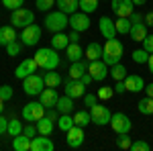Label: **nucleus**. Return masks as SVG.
Returning <instances> with one entry per match:
<instances>
[{"label":"nucleus","instance_id":"33","mask_svg":"<svg viewBox=\"0 0 153 151\" xmlns=\"http://www.w3.org/2000/svg\"><path fill=\"white\" fill-rule=\"evenodd\" d=\"M137 108H139L141 115H153V98H151V96L141 98V100L137 102Z\"/></svg>","mask_w":153,"mask_h":151},{"label":"nucleus","instance_id":"30","mask_svg":"<svg viewBox=\"0 0 153 151\" xmlns=\"http://www.w3.org/2000/svg\"><path fill=\"white\" fill-rule=\"evenodd\" d=\"M131 19L129 16H117L114 21V27H117V35H129L131 31Z\"/></svg>","mask_w":153,"mask_h":151},{"label":"nucleus","instance_id":"41","mask_svg":"<svg viewBox=\"0 0 153 151\" xmlns=\"http://www.w3.org/2000/svg\"><path fill=\"white\" fill-rule=\"evenodd\" d=\"M114 94H117V92H114V88H110V86H102V88H98V94H96V96H98L100 100H110Z\"/></svg>","mask_w":153,"mask_h":151},{"label":"nucleus","instance_id":"26","mask_svg":"<svg viewBox=\"0 0 153 151\" xmlns=\"http://www.w3.org/2000/svg\"><path fill=\"white\" fill-rule=\"evenodd\" d=\"M55 4H57L59 10L65 12V14H74L80 8V0H55Z\"/></svg>","mask_w":153,"mask_h":151},{"label":"nucleus","instance_id":"39","mask_svg":"<svg viewBox=\"0 0 153 151\" xmlns=\"http://www.w3.org/2000/svg\"><path fill=\"white\" fill-rule=\"evenodd\" d=\"M131 57H133V61L135 63H147V59H149V53L145 51V49H135L133 53H131Z\"/></svg>","mask_w":153,"mask_h":151},{"label":"nucleus","instance_id":"2","mask_svg":"<svg viewBox=\"0 0 153 151\" xmlns=\"http://www.w3.org/2000/svg\"><path fill=\"white\" fill-rule=\"evenodd\" d=\"M123 53H125V47H123V43L118 41L117 37L106 39L102 59H104V63L108 65V68H110V65H114V63H118V61H120V57H123Z\"/></svg>","mask_w":153,"mask_h":151},{"label":"nucleus","instance_id":"50","mask_svg":"<svg viewBox=\"0 0 153 151\" xmlns=\"http://www.w3.org/2000/svg\"><path fill=\"white\" fill-rule=\"evenodd\" d=\"M129 19H131V23H143V21H145V16H143L141 12H133Z\"/></svg>","mask_w":153,"mask_h":151},{"label":"nucleus","instance_id":"34","mask_svg":"<svg viewBox=\"0 0 153 151\" xmlns=\"http://www.w3.org/2000/svg\"><path fill=\"white\" fill-rule=\"evenodd\" d=\"M110 76H112L114 80H125V78H127V68L118 61L114 65H110Z\"/></svg>","mask_w":153,"mask_h":151},{"label":"nucleus","instance_id":"12","mask_svg":"<svg viewBox=\"0 0 153 151\" xmlns=\"http://www.w3.org/2000/svg\"><path fill=\"white\" fill-rule=\"evenodd\" d=\"M37 70H39V65H37L35 57H27V59H23V63H19V65H16V70H14V76H16L19 80H25L27 76L35 74Z\"/></svg>","mask_w":153,"mask_h":151},{"label":"nucleus","instance_id":"27","mask_svg":"<svg viewBox=\"0 0 153 151\" xmlns=\"http://www.w3.org/2000/svg\"><path fill=\"white\" fill-rule=\"evenodd\" d=\"M70 45V35H65L63 31H59V33H53V37H51V47L53 49H65V47Z\"/></svg>","mask_w":153,"mask_h":151},{"label":"nucleus","instance_id":"16","mask_svg":"<svg viewBox=\"0 0 153 151\" xmlns=\"http://www.w3.org/2000/svg\"><path fill=\"white\" fill-rule=\"evenodd\" d=\"M59 96H57V88H51V86H45L43 92L39 94V102L45 106V108H55Z\"/></svg>","mask_w":153,"mask_h":151},{"label":"nucleus","instance_id":"56","mask_svg":"<svg viewBox=\"0 0 153 151\" xmlns=\"http://www.w3.org/2000/svg\"><path fill=\"white\" fill-rule=\"evenodd\" d=\"M145 92H147V96H151V98H153V82L145 86Z\"/></svg>","mask_w":153,"mask_h":151},{"label":"nucleus","instance_id":"45","mask_svg":"<svg viewBox=\"0 0 153 151\" xmlns=\"http://www.w3.org/2000/svg\"><path fill=\"white\" fill-rule=\"evenodd\" d=\"M149 149H151V145L147 141H141V139L133 141V145H131V151H149Z\"/></svg>","mask_w":153,"mask_h":151},{"label":"nucleus","instance_id":"52","mask_svg":"<svg viewBox=\"0 0 153 151\" xmlns=\"http://www.w3.org/2000/svg\"><path fill=\"white\" fill-rule=\"evenodd\" d=\"M45 116H49L51 121H57L59 118V112H57V108L53 110V108H47V112H45Z\"/></svg>","mask_w":153,"mask_h":151},{"label":"nucleus","instance_id":"10","mask_svg":"<svg viewBox=\"0 0 153 151\" xmlns=\"http://www.w3.org/2000/svg\"><path fill=\"white\" fill-rule=\"evenodd\" d=\"M110 127H112V131L114 133H129L131 127H133V123H131V118L125 112H114L112 115V118H110Z\"/></svg>","mask_w":153,"mask_h":151},{"label":"nucleus","instance_id":"38","mask_svg":"<svg viewBox=\"0 0 153 151\" xmlns=\"http://www.w3.org/2000/svg\"><path fill=\"white\" fill-rule=\"evenodd\" d=\"M57 127L61 129V131H70V129L74 127V116H70V115H59Z\"/></svg>","mask_w":153,"mask_h":151},{"label":"nucleus","instance_id":"6","mask_svg":"<svg viewBox=\"0 0 153 151\" xmlns=\"http://www.w3.org/2000/svg\"><path fill=\"white\" fill-rule=\"evenodd\" d=\"M31 23H35V14H33V10H29V8H25V6L12 10V14H10V25L12 27L25 29V27H29Z\"/></svg>","mask_w":153,"mask_h":151},{"label":"nucleus","instance_id":"21","mask_svg":"<svg viewBox=\"0 0 153 151\" xmlns=\"http://www.w3.org/2000/svg\"><path fill=\"white\" fill-rule=\"evenodd\" d=\"M19 37H16V27H12V25H4V27H0V45L6 47L8 43L12 41H16Z\"/></svg>","mask_w":153,"mask_h":151},{"label":"nucleus","instance_id":"46","mask_svg":"<svg viewBox=\"0 0 153 151\" xmlns=\"http://www.w3.org/2000/svg\"><path fill=\"white\" fill-rule=\"evenodd\" d=\"M84 104H86V108L90 110L94 104H98V96H96V94H90V92L84 94Z\"/></svg>","mask_w":153,"mask_h":151},{"label":"nucleus","instance_id":"15","mask_svg":"<svg viewBox=\"0 0 153 151\" xmlns=\"http://www.w3.org/2000/svg\"><path fill=\"white\" fill-rule=\"evenodd\" d=\"M65 94L71 96L74 100H76V98H84V94H86V84H84L82 80L70 78V80L65 82Z\"/></svg>","mask_w":153,"mask_h":151},{"label":"nucleus","instance_id":"5","mask_svg":"<svg viewBox=\"0 0 153 151\" xmlns=\"http://www.w3.org/2000/svg\"><path fill=\"white\" fill-rule=\"evenodd\" d=\"M43 88H45V80L37 71L31 74V76H27L23 80V90H25L27 96H39V94L43 92Z\"/></svg>","mask_w":153,"mask_h":151},{"label":"nucleus","instance_id":"40","mask_svg":"<svg viewBox=\"0 0 153 151\" xmlns=\"http://www.w3.org/2000/svg\"><path fill=\"white\" fill-rule=\"evenodd\" d=\"M21 51H23V43H21L19 39H16V41H12V43H8V45H6V53H8L10 57H14V55H19Z\"/></svg>","mask_w":153,"mask_h":151},{"label":"nucleus","instance_id":"17","mask_svg":"<svg viewBox=\"0 0 153 151\" xmlns=\"http://www.w3.org/2000/svg\"><path fill=\"white\" fill-rule=\"evenodd\" d=\"M55 149V143L51 141L49 135H39L31 139V151H53Z\"/></svg>","mask_w":153,"mask_h":151},{"label":"nucleus","instance_id":"54","mask_svg":"<svg viewBox=\"0 0 153 151\" xmlns=\"http://www.w3.org/2000/svg\"><path fill=\"white\" fill-rule=\"evenodd\" d=\"M80 80H82L84 84H86V86H88V84H90V82H94V80H92V76H90V74H88V71H86V74H84V76H82V78H80Z\"/></svg>","mask_w":153,"mask_h":151},{"label":"nucleus","instance_id":"48","mask_svg":"<svg viewBox=\"0 0 153 151\" xmlns=\"http://www.w3.org/2000/svg\"><path fill=\"white\" fill-rule=\"evenodd\" d=\"M23 133L27 135V137H31V139H33V137L37 135V125H27V127L23 129Z\"/></svg>","mask_w":153,"mask_h":151},{"label":"nucleus","instance_id":"28","mask_svg":"<svg viewBox=\"0 0 153 151\" xmlns=\"http://www.w3.org/2000/svg\"><path fill=\"white\" fill-rule=\"evenodd\" d=\"M65 55L70 61H78V59H84V49L80 43H70L65 47Z\"/></svg>","mask_w":153,"mask_h":151},{"label":"nucleus","instance_id":"19","mask_svg":"<svg viewBox=\"0 0 153 151\" xmlns=\"http://www.w3.org/2000/svg\"><path fill=\"white\" fill-rule=\"evenodd\" d=\"M98 29H100V33L104 35V39H112V37H117L114 21L108 19V16H100V21H98Z\"/></svg>","mask_w":153,"mask_h":151},{"label":"nucleus","instance_id":"3","mask_svg":"<svg viewBox=\"0 0 153 151\" xmlns=\"http://www.w3.org/2000/svg\"><path fill=\"white\" fill-rule=\"evenodd\" d=\"M45 29L51 31V33H59V31H63L68 25H70V14H65V12H49L47 16H45Z\"/></svg>","mask_w":153,"mask_h":151},{"label":"nucleus","instance_id":"44","mask_svg":"<svg viewBox=\"0 0 153 151\" xmlns=\"http://www.w3.org/2000/svg\"><path fill=\"white\" fill-rule=\"evenodd\" d=\"M0 2H2V6H6L8 10H16V8L25 6V0H0Z\"/></svg>","mask_w":153,"mask_h":151},{"label":"nucleus","instance_id":"53","mask_svg":"<svg viewBox=\"0 0 153 151\" xmlns=\"http://www.w3.org/2000/svg\"><path fill=\"white\" fill-rule=\"evenodd\" d=\"M70 43H80V33L78 31H71L70 33Z\"/></svg>","mask_w":153,"mask_h":151},{"label":"nucleus","instance_id":"49","mask_svg":"<svg viewBox=\"0 0 153 151\" xmlns=\"http://www.w3.org/2000/svg\"><path fill=\"white\" fill-rule=\"evenodd\" d=\"M112 88H114V92H117V94H125V92H127V88H125V80H117V84H114Z\"/></svg>","mask_w":153,"mask_h":151},{"label":"nucleus","instance_id":"36","mask_svg":"<svg viewBox=\"0 0 153 151\" xmlns=\"http://www.w3.org/2000/svg\"><path fill=\"white\" fill-rule=\"evenodd\" d=\"M10 137H16V135H21L23 133V123L21 121H16V118H10L8 121V131H6Z\"/></svg>","mask_w":153,"mask_h":151},{"label":"nucleus","instance_id":"1","mask_svg":"<svg viewBox=\"0 0 153 151\" xmlns=\"http://www.w3.org/2000/svg\"><path fill=\"white\" fill-rule=\"evenodd\" d=\"M33 57H35L37 65H39L41 70H45V71L47 70H55V68L59 65L57 49H53V47H41Z\"/></svg>","mask_w":153,"mask_h":151},{"label":"nucleus","instance_id":"31","mask_svg":"<svg viewBox=\"0 0 153 151\" xmlns=\"http://www.w3.org/2000/svg\"><path fill=\"white\" fill-rule=\"evenodd\" d=\"M43 80H45V86H51V88H59L61 86V76L55 70H47Z\"/></svg>","mask_w":153,"mask_h":151},{"label":"nucleus","instance_id":"24","mask_svg":"<svg viewBox=\"0 0 153 151\" xmlns=\"http://www.w3.org/2000/svg\"><path fill=\"white\" fill-rule=\"evenodd\" d=\"M12 149L14 151H31V137H27L25 133L12 137Z\"/></svg>","mask_w":153,"mask_h":151},{"label":"nucleus","instance_id":"22","mask_svg":"<svg viewBox=\"0 0 153 151\" xmlns=\"http://www.w3.org/2000/svg\"><path fill=\"white\" fill-rule=\"evenodd\" d=\"M129 35H131L133 41H139V43H141L143 39L149 35V33H147V25H145V23H133V25H131Z\"/></svg>","mask_w":153,"mask_h":151},{"label":"nucleus","instance_id":"7","mask_svg":"<svg viewBox=\"0 0 153 151\" xmlns=\"http://www.w3.org/2000/svg\"><path fill=\"white\" fill-rule=\"evenodd\" d=\"M90 118L92 123L98 125V127H104V125H110V118H112V112L102 104H94L90 108Z\"/></svg>","mask_w":153,"mask_h":151},{"label":"nucleus","instance_id":"51","mask_svg":"<svg viewBox=\"0 0 153 151\" xmlns=\"http://www.w3.org/2000/svg\"><path fill=\"white\" fill-rule=\"evenodd\" d=\"M6 131H8V121H6L4 116L0 115V135H4Z\"/></svg>","mask_w":153,"mask_h":151},{"label":"nucleus","instance_id":"18","mask_svg":"<svg viewBox=\"0 0 153 151\" xmlns=\"http://www.w3.org/2000/svg\"><path fill=\"white\" fill-rule=\"evenodd\" d=\"M125 88H127V92H141L145 90V82H143L141 76H137V74H127V78H125Z\"/></svg>","mask_w":153,"mask_h":151},{"label":"nucleus","instance_id":"42","mask_svg":"<svg viewBox=\"0 0 153 151\" xmlns=\"http://www.w3.org/2000/svg\"><path fill=\"white\" fill-rule=\"evenodd\" d=\"M12 96H14V90H12V86H8V84L0 86V98H2L4 102H8Z\"/></svg>","mask_w":153,"mask_h":151},{"label":"nucleus","instance_id":"35","mask_svg":"<svg viewBox=\"0 0 153 151\" xmlns=\"http://www.w3.org/2000/svg\"><path fill=\"white\" fill-rule=\"evenodd\" d=\"M98 2L100 0H80V10L86 12V14H92V12L98 10Z\"/></svg>","mask_w":153,"mask_h":151},{"label":"nucleus","instance_id":"29","mask_svg":"<svg viewBox=\"0 0 153 151\" xmlns=\"http://www.w3.org/2000/svg\"><path fill=\"white\" fill-rule=\"evenodd\" d=\"M35 125H37V133H39V135H49V137H51V133H53V121H51L49 116L39 118Z\"/></svg>","mask_w":153,"mask_h":151},{"label":"nucleus","instance_id":"57","mask_svg":"<svg viewBox=\"0 0 153 151\" xmlns=\"http://www.w3.org/2000/svg\"><path fill=\"white\" fill-rule=\"evenodd\" d=\"M147 68H149V71L153 74V53H149V59H147Z\"/></svg>","mask_w":153,"mask_h":151},{"label":"nucleus","instance_id":"55","mask_svg":"<svg viewBox=\"0 0 153 151\" xmlns=\"http://www.w3.org/2000/svg\"><path fill=\"white\" fill-rule=\"evenodd\" d=\"M145 25L153 27V12H147V14H145Z\"/></svg>","mask_w":153,"mask_h":151},{"label":"nucleus","instance_id":"59","mask_svg":"<svg viewBox=\"0 0 153 151\" xmlns=\"http://www.w3.org/2000/svg\"><path fill=\"white\" fill-rule=\"evenodd\" d=\"M4 104H6V102H4V100L0 98V115H2V110H4Z\"/></svg>","mask_w":153,"mask_h":151},{"label":"nucleus","instance_id":"58","mask_svg":"<svg viewBox=\"0 0 153 151\" xmlns=\"http://www.w3.org/2000/svg\"><path fill=\"white\" fill-rule=\"evenodd\" d=\"M145 2H147V0H133V4H135V6H143Z\"/></svg>","mask_w":153,"mask_h":151},{"label":"nucleus","instance_id":"8","mask_svg":"<svg viewBox=\"0 0 153 151\" xmlns=\"http://www.w3.org/2000/svg\"><path fill=\"white\" fill-rule=\"evenodd\" d=\"M45 110L47 108L41 104V102H29V104L23 106V118L29 121V123H37L39 118L45 116Z\"/></svg>","mask_w":153,"mask_h":151},{"label":"nucleus","instance_id":"32","mask_svg":"<svg viewBox=\"0 0 153 151\" xmlns=\"http://www.w3.org/2000/svg\"><path fill=\"white\" fill-rule=\"evenodd\" d=\"M88 123H92L90 110H78V112L74 115V125H78V127H88Z\"/></svg>","mask_w":153,"mask_h":151},{"label":"nucleus","instance_id":"25","mask_svg":"<svg viewBox=\"0 0 153 151\" xmlns=\"http://www.w3.org/2000/svg\"><path fill=\"white\" fill-rule=\"evenodd\" d=\"M88 71V63L84 59H78V61H71V68H70V78L74 80H80L84 74Z\"/></svg>","mask_w":153,"mask_h":151},{"label":"nucleus","instance_id":"23","mask_svg":"<svg viewBox=\"0 0 153 151\" xmlns=\"http://www.w3.org/2000/svg\"><path fill=\"white\" fill-rule=\"evenodd\" d=\"M55 108H57L59 115H71V110H74V98L68 96V94H65V96H59Z\"/></svg>","mask_w":153,"mask_h":151},{"label":"nucleus","instance_id":"47","mask_svg":"<svg viewBox=\"0 0 153 151\" xmlns=\"http://www.w3.org/2000/svg\"><path fill=\"white\" fill-rule=\"evenodd\" d=\"M141 43H143V49H145L147 53H153V35H147Z\"/></svg>","mask_w":153,"mask_h":151},{"label":"nucleus","instance_id":"43","mask_svg":"<svg viewBox=\"0 0 153 151\" xmlns=\"http://www.w3.org/2000/svg\"><path fill=\"white\" fill-rule=\"evenodd\" d=\"M35 6H37V10L47 12L51 6H55V0H35Z\"/></svg>","mask_w":153,"mask_h":151},{"label":"nucleus","instance_id":"14","mask_svg":"<svg viewBox=\"0 0 153 151\" xmlns=\"http://www.w3.org/2000/svg\"><path fill=\"white\" fill-rule=\"evenodd\" d=\"M110 8L117 16H131L135 12L133 0H110Z\"/></svg>","mask_w":153,"mask_h":151},{"label":"nucleus","instance_id":"4","mask_svg":"<svg viewBox=\"0 0 153 151\" xmlns=\"http://www.w3.org/2000/svg\"><path fill=\"white\" fill-rule=\"evenodd\" d=\"M41 33H43V29H41L39 25L31 23L29 27H25L23 31H21V35H19V41H21L25 47H35L37 43L41 41Z\"/></svg>","mask_w":153,"mask_h":151},{"label":"nucleus","instance_id":"13","mask_svg":"<svg viewBox=\"0 0 153 151\" xmlns=\"http://www.w3.org/2000/svg\"><path fill=\"white\" fill-rule=\"evenodd\" d=\"M65 141H68V145H70L71 149L82 147V145H84V127L74 125L70 131H65Z\"/></svg>","mask_w":153,"mask_h":151},{"label":"nucleus","instance_id":"37","mask_svg":"<svg viewBox=\"0 0 153 151\" xmlns=\"http://www.w3.org/2000/svg\"><path fill=\"white\" fill-rule=\"evenodd\" d=\"M131 145H133V137H129V133H118L117 147H120V149H131Z\"/></svg>","mask_w":153,"mask_h":151},{"label":"nucleus","instance_id":"20","mask_svg":"<svg viewBox=\"0 0 153 151\" xmlns=\"http://www.w3.org/2000/svg\"><path fill=\"white\" fill-rule=\"evenodd\" d=\"M102 53H104V47L100 45V43H88V47L84 49V57L88 59V61H96V59H102Z\"/></svg>","mask_w":153,"mask_h":151},{"label":"nucleus","instance_id":"9","mask_svg":"<svg viewBox=\"0 0 153 151\" xmlns=\"http://www.w3.org/2000/svg\"><path fill=\"white\" fill-rule=\"evenodd\" d=\"M88 74L92 76L94 82H104L106 76H110V70H108V65L104 63V59H96V61H90Z\"/></svg>","mask_w":153,"mask_h":151},{"label":"nucleus","instance_id":"11","mask_svg":"<svg viewBox=\"0 0 153 151\" xmlns=\"http://www.w3.org/2000/svg\"><path fill=\"white\" fill-rule=\"evenodd\" d=\"M70 27H71V31H78V33L88 31L90 29V14H86L82 10L70 14Z\"/></svg>","mask_w":153,"mask_h":151}]
</instances>
